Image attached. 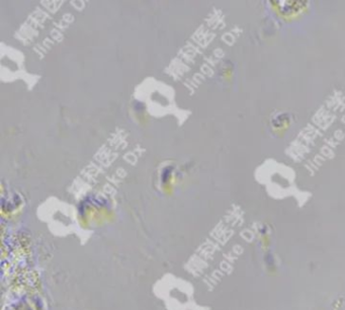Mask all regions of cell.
Listing matches in <instances>:
<instances>
[{
    "mask_svg": "<svg viewBox=\"0 0 345 310\" xmlns=\"http://www.w3.org/2000/svg\"><path fill=\"white\" fill-rule=\"evenodd\" d=\"M283 13H293L305 7L307 1H273Z\"/></svg>",
    "mask_w": 345,
    "mask_h": 310,
    "instance_id": "obj_1",
    "label": "cell"
}]
</instances>
